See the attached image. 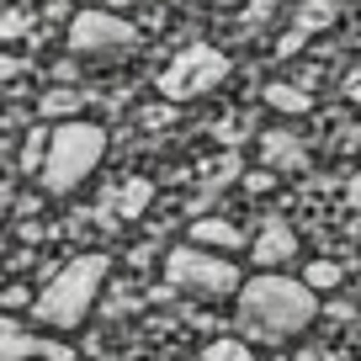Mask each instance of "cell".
I'll list each match as a JSON object with an SVG mask.
<instances>
[{
  "instance_id": "cell-1",
  "label": "cell",
  "mask_w": 361,
  "mask_h": 361,
  "mask_svg": "<svg viewBox=\"0 0 361 361\" xmlns=\"http://www.w3.org/2000/svg\"><path fill=\"white\" fill-rule=\"evenodd\" d=\"M234 314H239V324H245L250 340H266V345H276V340L303 335V329L319 319V293L303 282V276L260 271V276H250V282L239 287Z\"/></svg>"
},
{
  "instance_id": "cell-2",
  "label": "cell",
  "mask_w": 361,
  "mask_h": 361,
  "mask_svg": "<svg viewBox=\"0 0 361 361\" xmlns=\"http://www.w3.org/2000/svg\"><path fill=\"white\" fill-rule=\"evenodd\" d=\"M106 271H112V260L102 250L64 260L48 276V287L32 298V319L43 329H80L90 319V308H96V298H102V287H106Z\"/></svg>"
},
{
  "instance_id": "cell-3",
  "label": "cell",
  "mask_w": 361,
  "mask_h": 361,
  "mask_svg": "<svg viewBox=\"0 0 361 361\" xmlns=\"http://www.w3.org/2000/svg\"><path fill=\"white\" fill-rule=\"evenodd\" d=\"M102 159H106V128L85 123V117H64L48 133V159H43L37 180H43L48 197H69L102 170Z\"/></svg>"
},
{
  "instance_id": "cell-4",
  "label": "cell",
  "mask_w": 361,
  "mask_h": 361,
  "mask_svg": "<svg viewBox=\"0 0 361 361\" xmlns=\"http://www.w3.org/2000/svg\"><path fill=\"white\" fill-rule=\"evenodd\" d=\"M165 282L186 298H202V303H224V298H239L245 276L239 266L224 255V250H207V245H176L165 255Z\"/></svg>"
},
{
  "instance_id": "cell-5",
  "label": "cell",
  "mask_w": 361,
  "mask_h": 361,
  "mask_svg": "<svg viewBox=\"0 0 361 361\" xmlns=\"http://www.w3.org/2000/svg\"><path fill=\"white\" fill-rule=\"evenodd\" d=\"M228 80V54L213 43H186L165 69H159V96L165 102H197Z\"/></svg>"
},
{
  "instance_id": "cell-6",
  "label": "cell",
  "mask_w": 361,
  "mask_h": 361,
  "mask_svg": "<svg viewBox=\"0 0 361 361\" xmlns=\"http://www.w3.org/2000/svg\"><path fill=\"white\" fill-rule=\"evenodd\" d=\"M64 43H69V54L96 59V54H117V48H133V43H138V27L128 22L123 11H112V6H90V11H75V16H69Z\"/></svg>"
},
{
  "instance_id": "cell-7",
  "label": "cell",
  "mask_w": 361,
  "mask_h": 361,
  "mask_svg": "<svg viewBox=\"0 0 361 361\" xmlns=\"http://www.w3.org/2000/svg\"><path fill=\"white\" fill-rule=\"evenodd\" d=\"M329 22H335V6H329V0H303V6L293 11V22H287V32L276 37V59L303 54V48H308V37H319Z\"/></svg>"
},
{
  "instance_id": "cell-8",
  "label": "cell",
  "mask_w": 361,
  "mask_h": 361,
  "mask_svg": "<svg viewBox=\"0 0 361 361\" xmlns=\"http://www.w3.org/2000/svg\"><path fill=\"white\" fill-rule=\"evenodd\" d=\"M32 356H48V361H69V345H54V340L22 329L16 319L0 314V361H32Z\"/></svg>"
},
{
  "instance_id": "cell-9",
  "label": "cell",
  "mask_w": 361,
  "mask_h": 361,
  "mask_svg": "<svg viewBox=\"0 0 361 361\" xmlns=\"http://www.w3.org/2000/svg\"><path fill=\"white\" fill-rule=\"evenodd\" d=\"M293 255H298L293 224H282V218H266V224H260V234L250 239V260H255V266H266V271H276V266H287Z\"/></svg>"
},
{
  "instance_id": "cell-10",
  "label": "cell",
  "mask_w": 361,
  "mask_h": 361,
  "mask_svg": "<svg viewBox=\"0 0 361 361\" xmlns=\"http://www.w3.org/2000/svg\"><path fill=\"white\" fill-rule=\"evenodd\" d=\"M260 165H266V170H303V165H308L303 138L287 133V128H271V133H260Z\"/></svg>"
},
{
  "instance_id": "cell-11",
  "label": "cell",
  "mask_w": 361,
  "mask_h": 361,
  "mask_svg": "<svg viewBox=\"0 0 361 361\" xmlns=\"http://www.w3.org/2000/svg\"><path fill=\"white\" fill-rule=\"evenodd\" d=\"M192 245H207V250H224V255H234V250H245V234H239V224H228V218L207 213V218H192Z\"/></svg>"
},
{
  "instance_id": "cell-12",
  "label": "cell",
  "mask_w": 361,
  "mask_h": 361,
  "mask_svg": "<svg viewBox=\"0 0 361 361\" xmlns=\"http://www.w3.org/2000/svg\"><path fill=\"white\" fill-rule=\"evenodd\" d=\"M260 102H266L271 112H282V117H303V112H314V90L293 85V80H271V85L260 90Z\"/></svg>"
},
{
  "instance_id": "cell-13",
  "label": "cell",
  "mask_w": 361,
  "mask_h": 361,
  "mask_svg": "<svg viewBox=\"0 0 361 361\" xmlns=\"http://www.w3.org/2000/svg\"><path fill=\"white\" fill-rule=\"evenodd\" d=\"M149 202H154V180H144V176H128L112 192V213L117 218H144Z\"/></svg>"
},
{
  "instance_id": "cell-14",
  "label": "cell",
  "mask_w": 361,
  "mask_h": 361,
  "mask_svg": "<svg viewBox=\"0 0 361 361\" xmlns=\"http://www.w3.org/2000/svg\"><path fill=\"white\" fill-rule=\"evenodd\" d=\"M48 133H54V128H27V133H22V144H16V170H22V176H43Z\"/></svg>"
},
{
  "instance_id": "cell-15",
  "label": "cell",
  "mask_w": 361,
  "mask_h": 361,
  "mask_svg": "<svg viewBox=\"0 0 361 361\" xmlns=\"http://www.w3.org/2000/svg\"><path fill=\"white\" fill-rule=\"evenodd\" d=\"M75 112H80V90H69V85H54V90H43V96H37V117L64 123V117H75Z\"/></svg>"
},
{
  "instance_id": "cell-16",
  "label": "cell",
  "mask_w": 361,
  "mask_h": 361,
  "mask_svg": "<svg viewBox=\"0 0 361 361\" xmlns=\"http://www.w3.org/2000/svg\"><path fill=\"white\" fill-rule=\"evenodd\" d=\"M340 276H345V271H340L335 260H308V266H303V282L314 287V293H335Z\"/></svg>"
},
{
  "instance_id": "cell-17",
  "label": "cell",
  "mask_w": 361,
  "mask_h": 361,
  "mask_svg": "<svg viewBox=\"0 0 361 361\" xmlns=\"http://www.w3.org/2000/svg\"><path fill=\"white\" fill-rule=\"evenodd\" d=\"M197 361H255V350H250L245 340H213Z\"/></svg>"
},
{
  "instance_id": "cell-18",
  "label": "cell",
  "mask_w": 361,
  "mask_h": 361,
  "mask_svg": "<svg viewBox=\"0 0 361 361\" xmlns=\"http://www.w3.org/2000/svg\"><path fill=\"white\" fill-rule=\"evenodd\" d=\"M271 180H276V170H245V176H239V186H245L250 197H266Z\"/></svg>"
},
{
  "instance_id": "cell-19",
  "label": "cell",
  "mask_w": 361,
  "mask_h": 361,
  "mask_svg": "<svg viewBox=\"0 0 361 361\" xmlns=\"http://www.w3.org/2000/svg\"><path fill=\"white\" fill-rule=\"evenodd\" d=\"M22 32H27V11H6L0 16V37H6V43H16Z\"/></svg>"
},
{
  "instance_id": "cell-20",
  "label": "cell",
  "mask_w": 361,
  "mask_h": 361,
  "mask_svg": "<svg viewBox=\"0 0 361 361\" xmlns=\"http://www.w3.org/2000/svg\"><path fill=\"white\" fill-rule=\"evenodd\" d=\"M207 6H218V11H234V6H250V0H207Z\"/></svg>"
},
{
  "instance_id": "cell-21",
  "label": "cell",
  "mask_w": 361,
  "mask_h": 361,
  "mask_svg": "<svg viewBox=\"0 0 361 361\" xmlns=\"http://www.w3.org/2000/svg\"><path fill=\"white\" fill-rule=\"evenodd\" d=\"M102 6H112V11H128V6H133V0H102Z\"/></svg>"
},
{
  "instance_id": "cell-22",
  "label": "cell",
  "mask_w": 361,
  "mask_h": 361,
  "mask_svg": "<svg viewBox=\"0 0 361 361\" xmlns=\"http://www.w3.org/2000/svg\"><path fill=\"white\" fill-rule=\"evenodd\" d=\"M350 102H356V112H361V80H356V85H350Z\"/></svg>"
},
{
  "instance_id": "cell-23",
  "label": "cell",
  "mask_w": 361,
  "mask_h": 361,
  "mask_svg": "<svg viewBox=\"0 0 361 361\" xmlns=\"http://www.w3.org/2000/svg\"><path fill=\"white\" fill-rule=\"evenodd\" d=\"M350 197H356V202H361V176H356V180H350Z\"/></svg>"
},
{
  "instance_id": "cell-24",
  "label": "cell",
  "mask_w": 361,
  "mask_h": 361,
  "mask_svg": "<svg viewBox=\"0 0 361 361\" xmlns=\"http://www.w3.org/2000/svg\"><path fill=\"white\" fill-rule=\"evenodd\" d=\"M0 255H6V228H0Z\"/></svg>"
},
{
  "instance_id": "cell-25",
  "label": "cell",
  "mask_w": 361,
  "mask_h": 361,
  "mask_svg": "<svg viewBox=\"0 0 361 361\" xmlns=\"http://www.w3.org/2000/svg\"><path fill=\"white\" fill-rule=\"evenodd\" d=\"M6 149H11V144H6V138H0V154H6Z\"/></svg>"
},
{
  "instance_id": "cell-26",
  "label": "cell",
  "mask_w": 361,
  "mask_h": 361,
  "mask_svg": "<svg viewBox=\"0 0 361 361\" xmlns=\"http://www.w3.org/2000/svg\"><path fill=\"white\" fill-rule=\"evenodd\" d=\"M356 6H361V0H356Z\"/></svg>"
}]
</instances>
